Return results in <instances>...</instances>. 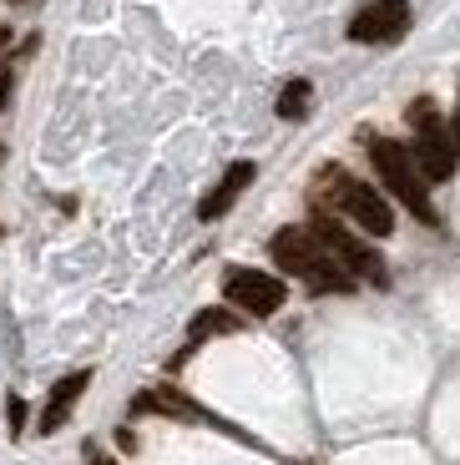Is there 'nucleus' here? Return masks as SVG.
<instances>
[{
  "label": "nucleus",
  "mask_w": 460,
  "mask_h": 465,
  "mask_svg": "<svg viewBox=\"0 0 460 465\" xmlns=\"http://www.w3.org/2000/svg\"><path fill=\"white\" fill-rule=\"evenodd\" d=\"M132 415H167V420H203V410L183 395V390H147V395H132Z\"/></svg>",
  "instance_id": "9d476101"
},
{
  "label": "nucleus",
  "mask_w": 460,
  "mask_h": 465,
  "mask_svg": "<svg viewBox=\"0 0 460 465\" xmlns=\"http://www.w3.org/2000/svg\"><path fill=\"white\" fill-rule=\"evenodd\" d=\"M223 299L233 303V309H243V314H254V319H268L284 309L288 289L278 273H264V268H228L223 273Z\"/></svg>",
  "instance_id": "423d86ee"
},
{
  "label": "nucleus",
  "mask_w": 460,
  "mask_h": 465,
  "mask_svg": "<svg viewBox=\"0 0 460 465\" xmlns=\"http://www.w3.org/2000/svg\"><path fill=\"white\" fill-rule=\"evenodd\" d=\"M92 465H112V460H102V455H92Z\"/></svg>",
  "instance_id": "f3484780"
},
{
  "label": "nucleus",
  "mask_w": 460,
  "mask_h": 465,
  "mask_svg": "<svg viewBox=\"0 0 460 465\" xmlns=\"http://www.w3.org/2000/svg\"><path fill=\"white\" fill-rule=\"evenodd\" d=\"M369 163H375V173H380V183H385V193H390V198H400L415 218L435 228L440 213H435V203H430L420 173H415L410 147H400V142H390V137H375V142H369Z\"/></svg>",
  "instance_id": "20e7f679"
},
{
  "label": "nucleus",
  "mask_w": 460,
  "mask_h": 465,
  "mask_svg": "<svg viewBox=\"0 0 460 465\" xmlns=\"http://www.w3.org/2000/svg\"><path fill=\"white\" fill-rule=\"evenodd\" d=\"M5 41H11V31H5V25H0V51H5Z\"/></svg>",
  "instance_id": "dca6fc26"
},
{
  "label": "nucleus",
  "mask_w": 460,
  "mask_h": 465,
  "mask_svg": "<svg viewBox=\"0 0 460 465\" xmlns=\"http://www.w3.org/2000/svg\"><path fill=\"white\" fill-rule=\"evenodd\" d=\"M5 415H11V435H21V430H25V415H31V410H25L21 395H11V400H5Z\"/></svg>",
  "instance_id": "ddd939ff"
},
{
  "label": "nucleus",
  "mask_w": 460,
  "mask_h": 465,
  "mask_svg": "<svg viewBox=\"0 0 460 465\" xmlns=\"http://www.w3.org/2000/svg\"><path fill=\"white\" fill-rule=\"evenodd\" d=\"M268 253H274V263L284 268L288 279H299L309 293H355V279H349L345 268H339L319 243H314L309 228H284V232H274Z\"/></svg>",
  "instance_id": "f257e3e1"
},
{
  "label": "nucleus",
  "mask_w": 460,
  "mask_h": 465,
  "mask_svg": "<svg viewBox=\"0 0 460 465\" xmlns=\"http://www.w3.org/2000/svg\"><path fill=\"white\" fill-rule=\"evenodd\" d=\"M410 127H415V147H410V163L415 173H420V183H445L450 173H455V137H450V127L440 122L435 102L430 96H420V102L410 106Z\"/></svg>",
  "instance_id": "39448f33"
},
{
  "label": "nucleus",
  "mask_w": 460,
  "mask_h": 465,
  "mask_svg": "<svg viewBox=\"0 0 460 465\" xmlns=\"http://www.w3.org/2000/svg\"><path fill=\"white\" fill-rule=\"evenodd\" d=\"M410 31V0H369L365 11L349 21V41L359 46H395Z\"/></svg>",
  "instance_id": "0eeeda50"
},
{
  "label": "nucleus",
  "mask_w": 460,
  "mask_h": 465,
  "mask_svg": "<svg viewBox=\"0 0 460 465\" xmlns=\"http://www.w3.org/2000/svg\"><path fill=\"white\" fill-rule=\"evenodd\" d=\"M309 102H314L309 82H288L284 92H278V116H284V122H304V116H309Z\"/></svg>",
  "instance_id": "f8f14e48"
},
{
  "label": "nucleus",
  "mask_w": 460,
  "mask_h": 465,
  "mask_svg": "<svg viewBox=\"0 0 460 465\" xmlns=\"http://www.w3.org/2000/svg\"><path fill=\"white\" fill-rule=\"evenodd\" d=\"M319 198L334 203V213H345L355 228H365L369 238H390L395 232V213H390V198H385L380 187L359 183L355 173H345V167H319Z\"/></svg>",
  "instance_id": "f03ea898"
},
{
  "label": "nucleus",
  "mask_w": 460,
  "mask_h": 465,
  "mask_svg": "<svg viewBox=\"0 0 460 465\" xmlns=\"http://www.w3.org/2000/svg\"><path fill=\"white\" fill-rule=\"evenodd\" d=\"M450 137H455V142H460V102H455V132H450Z\"/></svg>",
  "instance_id": "2eb2a0df"
},
{
  "label": "nucleus",
  "mask_w": 460,
  "mask_h": 465,
  "mask_svg": "<svg viewBox=\"0 0 460 465\" xmlns=\"http://www.w3.org/2000/svg\"><path fill=\"white\" fill-rule=\"evenodd\" d=\"M86 384H92V370H76V374H66V380L51 390V400H46V415H41V435H56L61 425L71 420V410H76V400L86 395Z\"/></svg>",
  "instance_id": "1a4fd4ad"
},
{
  "label": "nucleus",
  "mask_w": 460,
  "mask_h": 465,
  "mask_svg": "<svg viewBox=\"0 0 460 465\" xmlns=\"http://www.w3.org/2000/svg\"><path fill=\"white\" fill-rule=\"evenodd\" d=\"M254 177H258V167H254V163H233L228 173L218 177V187H213V193H207L203 203H197V218H203V223H218L223 213H228L233 203L243 198V187L254 183Z\"/></svg>",
  "instance_id": "6e6552de"
},
{
  "label": "nucleus",
  "mask_w": 460,
  "mask_h": 465,
  "mask_svg": "<svg viewBox=\"0 0 460 465\" xmlns=\"http://www.w3.org/2000/svg\"><path fill=\"white\" fill-rule=\"evenodd\" d=\"M11 86H15V76L11 71H0V112H5V102H11Z\"/></svg>",
  "instance_id": "4468645a"
},
{
  "label": "nucleus",
  "mask_w": 460,
  "mask_h": 465,
  "mask_svg": "<svg viewBox=\"0 0 460 465\" xmlns=\"http://www.w3.org/2000/svg\"><path fill=\"white\" fill-rule=\"evenodd\" d=\"M15 5H21V0H15Z\"/></svg>",
  "instance_id": "a211bd4d"
},
{
  "label": "nucleus",
  "mask_w": 460,
  "mask_h": 465,
  "mask_svg": "<svg viewBox=\"0 0 460 465\" xmlns=\"http://www.w3.org/2000/svg\"><path fill=\"white\" fill-rule=\"evenodd\" d=\"M309 232H314V243H319L324 253L334 258V263L345 268L349 279H365V283H375V289H385V283H390V268H385V258L375 253L365 238H355V232L345 228V218H334L329 208H314Z\"/></svg>",
  "instance_id": "7ed1b4c3"
},
{
  "label": "nucleus",
  "mask_w": 460,
  "mask_h": 465,
  "mask_svg": "<svg viewBox=\"0 0 460 465\" xmlns=\"http://www.w3.org/2000/svg\"><path fill=\"white\" fill-rule=\"evenodd\" d=\"M233 329H238V314H228V309H203V314L193 319V329H187V349L177 354V364H183L187 354H193V349L203 344V339H213V334H233Z\"/></svg>",
  "instance_id": "9b49d317"
}]
</instances>
